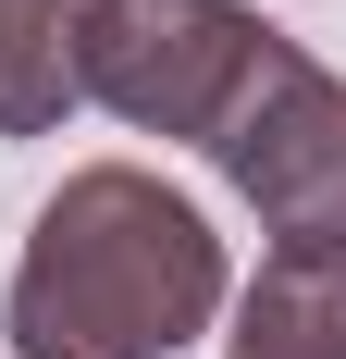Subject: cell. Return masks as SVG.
Here are the masks:
<instances>
[{"label":"cell","mask_w":346,"mask_h":359,"mask_svg":"<svg viewBox=\"0 0 346 359\" xmlns=\"http://www.w3.org/2000/svg\"><path fill=\"white\" fill-rule=\"evenodd\" d=\"M235 359H346V260H260L235 310Z\"/></svg>","instance_id":"5"},{"label":"cell","mask_w":346,"mask_h":359,"mask_svg":"<svg viewBox=\"0 0 346 359\" xmlns=\"http://www.w3.org/2000/svg\"><path fill=\"white\" fill-rule=\"evenodd\" d=\"M111 0H0V137H37L62 100H87V37Z\"/></svg>","instance_id":"4"},{"label":"cell","mask_w":346,"mask_h":359,"mask_svg":"<svg viewBox=\"0 0 346 359\" xmlns=\"http://www.w3.org/2000/svg\"><path fill=\"white\" fill-rule=\"evenodd\" d=\"M210 161L260 198V223L284 236V260H346V87L297 50H260V74L235 87V111L210 124Z\"/></svg>","instance_id":"2"},{"label":"cell","mask_w":346,"mask_h":359,"mask_svg":"<svg viewBox=\"0 0 346 359\" xmlns=\"http://www.w3.org/2000/svg\"><path fill=\"white\" fill-rule=\"evenodd\" d=\"M272 25H247L235 0H111L99 37H87V100H111L124 124H161V137H210L235 87L260 74Z\"/></svg>","instance_id":"3"},{"label":"cell","mask_w":346,"mask_h":359,"mask_svg":"<svg viewBox=\"0 0 346 359\" xmlns=\"http://www.w3.org/2000/svg\"><path fill=\"white\" fill-rule=\"evenodd\" d=\"M210 310H223V236L173 186L99 161L37 211L13 285V359H173Z\"/></svg>","instance_id":"1"}]
</instances>
